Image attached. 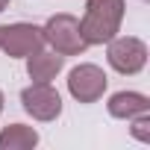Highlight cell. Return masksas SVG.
I'll return each instance as SVG.
<instances>
[{"mask_svg":"<svg viewBox=\"0 0 150 150\" xmlns=\"http://www.w3.org/2000/svg\"><path fill=\"white\" fill-rule=\"evenodd\" d=\"M41 135L30 124H9L0 129V150H33L38 147Z\"/></svg>","mask_w":150,"mask_h":150,"instance_id":"9c48e42d","label":"cell"},{"mask_svg":"<svg viewBox=\"0 0 150 150\" xmlns=\"http://www.w3.org/2000/svg\"><path fill=\"white\" fill-rule=\"evenodd\" d=\"M68 94L77 100V103H97L106 88H109V77H106V71L94 62H80V65H74L68 71Z\"/></svg>","mask_w":150,"mask_h":150,"instance_id":"277c9868","label":"cell"},{"mask_svg":"<svg viewBox=\"0 0 150 150\" xmlns=\"http://www.w3.org/2000/svg\"><path fill=\"white\" fill-rule=\"evenodd\" d=\"M3 109H6V97H3V91H0V115H3Z\"/></svg>","mask_w":150,"mask_h":150,"instance_id":"8fae6325","label":"cell"},{"mask_svg":"<svg viewBox=\"0 0 150 150\" xmlns=\"http://www.w3.org/2000/svg\"><path fill=\"white\" fill-rule=\"evenodd\" d=\"M24 62H27V77L33 83H53L65 68V56H59L53 50H44V47L30 53Z\"/></svg>","mask_w":150,"mask_h":150,"instance_id":"52a82bcc","label":"cell"},{"mask_svg":"<svg viewBox=\"0 0 150 150\" xmlns=\"http://www.w3.org/2000/svg\"><path fill=\"white\" fill-rule=\"evenodd\" d=\"M21 106L33 121L50 124L62 115V94L53 88V83H30L21 91Z\"/></svg>","mask_w":150,"mask_h":150,"instance_id":"8992f818","label":"cell"},{"mask_svg":"<svg viewBox=\"0 0 150 150\" xmlns=\"http://www.w3.org/2000/svg\"><path fill=\"white\" fill-rule=\"evenodd\" d=\"M127 124H129V135H132L135 141H141V144H150V112H144V115H135V118H129Z\"/></svg>","mask_w":150,"mask_h":150,"instance_id":"30bf717a","label":"cell"},{"mask_svg":"<svg viewBox=\"0 0 150 150\" xmlns=\"http://www.w3.org/2000/svg\"><path fill=\"white\" fill-rule=\"evenodd\" d=\"M44 47V35L38 24L15 21V24H0V53L9 59H27L30 53Z\"/></svg>","mask_w":150,"mask_h":150,"instance_id":"5b68a950","label":"cell"},{"mask_svg":"<svg viewBox=\"0 0 150 150\" xmlns=\"http://www.w3.org/2000/svg\"><path fill=\"white\" fill-rule=\"evenodd\" d=\"M41 35H44V47H50L53 53L59 56H83L88 50L86 38H83V30H80V18L71 15V12H56L44 21L41 27Z\"/></svg>","mask_w":150,"mask_h":150,"instance_id":"7a4b0ae2","label":"cell"},{"mask_svg":"<svg viewBox=\"0 0 150 150\" xmlns=\"http://www.w3.org/2000/svg\"><path fill=\"white\" fill-rule=\"evenodd\" d=\"M9 3H12V0H0V12H3V9H9Z\"/></svg>","mask_w":150,"mask_h":150,"instance_id":"7c38bea8","label":"cell"},{"mask_svg":"<svg viewBox=\"0 0 150 150\" xmlns=\"http://www.w3.org/2000/svg\"><path fill=\"white\" fill-rule=\"evenodd\" d=\"M124 15H127V0H86V9L80 18L86 44L97 47L112 41L124 27Z\"/></svg>","mask_w":150,"mask_h":150,"instance_id":"6da1fadb","label":"cell"},{"mask_svg":"<svg viewBox=\"0 0 150 150\" xmlns=\"http://www.w3.org/2000/svg\"><path fill=\"white\" fill-rule=\"evenodd\" d=\"M147 59H150V47L138 35H121L118 33L112 41H106V62L121 77H135V74H141L147 68Z\"/></svg>","mask_w":150,"mask_h":150,"instance_id":"3957f363","label":"cell"},{"mask_svg":"<svg viewBox=\"0 0 150 150\" xmlns=\"http://www.w3.org/2000/svg\"><path fill=\"white\" fill-rule=\"evenodd\" d=\"M106 112H109L112 118H118V121H129V118H135V115L150 112V97L141 94V91H127V88H124V91L109 94Z\"/></svg>","mask_w":150,"mask_h":150,"instance_id":"ba28073f","label":"cell"}]
</instances>
